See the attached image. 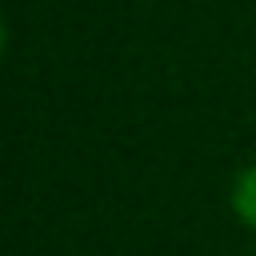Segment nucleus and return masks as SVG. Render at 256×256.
<instances>
[{"instance_id":"f257e3e1","label":"nucleus","mask_w":256,"mask_h":256,"mask_svg":"<svg viewBox=\"0 0 256 256\" xmlns=\"http://www.w3.org/2000/svg\"><path fill=\"white\" fill-rule=\"evenodd\" d=\"M232 208L240 212L244 224L256 228V168H244L232 184Z\"/></svg>"},{"instance_id":"f03ea898","label":"nucleus","mask_w":256,"mask_h":256,"mask_svg":"<svg viewBox=\"0 0 256 256\" xmlns=\"http://www.w3.org/2000/svg\"><path fill=\"white\" fill-rule=\"evenodd\" d=\"M0 44H4V28H0Z\"/></svg>"}]
</instances>
